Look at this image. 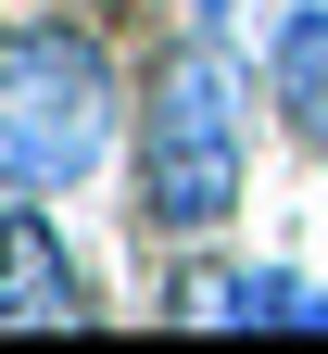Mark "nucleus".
Here are the masks:
<instances>
[{
    "label": "nucleus",
    "mask_w": 328,
    "mask_h": 354,
    "mask_svg": "<svg viewBox=\"0 0 328 354\" xmlns=\"http://www.w3.org/2000/svg\"><path fill=\"white\" fill-rule=\"evenodd\" d=\"M265 102L328 165V0H278V13H265Z\"/></svg>",
    "instance_id": "obj_4"
},
{
    "label": "nucleus",
    "mask_w": 328,
    "mask_h": 354,
    "mask_svg": "<svg viewBox=\"0 0 328 354\" xmlns=\"http://www.w3.org/2000/svg\"><path fill=\"white\" fill-rule=\"evenodd\" d=\"M114 127H126V76L88 26H64V13L0 26V190L51 203L76 177H102Z\"/></svg>",
    "instance_id": "obj_2"
},
{
    "label": "nucleus",
    "mask_w": 328,
    "mask_h": 354,
    "mask_svg": "<svg viewBox=\"0 0 328 354\" xmlns=\"http://www.w3.org/2000/svg\"><path fill=\"white\" fill-rule=\"evenodd\" d=\"M177 13H190V26H215V38H240V26L265 13V0H177Z\"/></svg>",
    "instance_id": "obj_5"
},
{
    "label": "nucleus",
    "mask_w": 328,
    "mask_h": 354,
    "mask_svg": "<svg viewBox=\"0 0 328 354\" xmlns=\"http://www.w3.org/2000/svg\"><path fill=\"white\" fill-rule=\"evenodd\" d=\"M76 317H88V266L38 215V190H13L0 203V329H76Z\"/></svg>",
    "instance_id": "obj_3"
},
{
    "label": "nucleus",
    "mask_w": 328,
    "mask_h": 354,
    "mask_svg": "<svg viewBox=\"0 0 328 354\" xmlns=\"http://www.w3.org/2000/svg\"><path fill=\"white\" fill-rule=\"evenodd\" d=\"M139 241H215L253 190V76L215 26H190L177 51L139 76Z\"/></svg>",
    "instance_id": "obj_1"
}]
</instances>
